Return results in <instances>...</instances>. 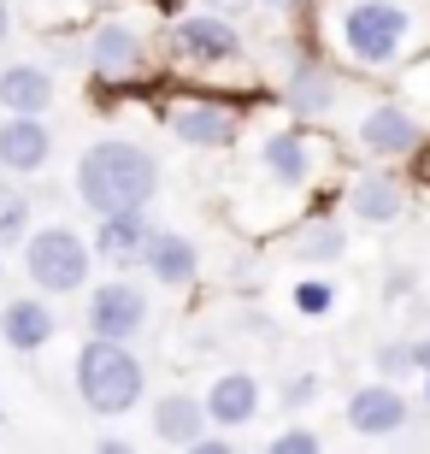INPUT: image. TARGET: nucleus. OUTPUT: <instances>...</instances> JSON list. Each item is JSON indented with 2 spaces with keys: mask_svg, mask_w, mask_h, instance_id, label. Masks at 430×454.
I'll list each match as a JSON object with an SVG mask.
<instances>
[{
  "mask_svg": "<svg viewBox=\"0 0 430 454\" xmlns=\"http://www.w3.org/2000/svg\"><path fill=\"white\" fill-rule=\"evenodd\" d=\"M77 201L89 213H124V207H148L153 189H160V160H153L142 142H124V136H106V142H89L77 153Z\"/></svg>",
  "mask_w": 430,
  "mask_h": 454,
  "instance_id": "nucleus-1",
  "label": "nucleus"
},
{
  "mask_svg": "<svg viewBox=\"0 0 430 454\" xmlns=\"http://www.w3.org/2000/svg\"><path fill=\"white\" fill-rule=\"evenodd\" d=\"M336 48L360 71H395L418 48V12L407 0H342Z\"/></svg>",
  "mask_w": 430,
  "mask_h": 454,
  "instance_id": "nucleus-2",
  "label": "nucleus"
},
{
  "mask_svg": "<svg viewBox=\"0 0 430 454\" xmlns=\"http://www.w3.org/2000/svg\"><path fill=\"white\" fill-rule=\"evenodd\" d=\"M71 384H77V395H83V407L95 419H118L148 395V366L136 360L130 342L89 337L77 348V360H71Z\"/></svg>",
  "mask_w": 430,
  "mask_h": 454,
  "instance_id": "nucleus-3",
  "label": "nucleus"
},
{
  "mask_svg": "<svg viewBox=\"0 0 430 454\" xmlns=\"http://www.w3.org/2000/svg\"><path fill=\"white\" fill-rule=\"evenodd\" d=\"M24 271L42 295H77L95 271V248L71 224H48V231L24 236Z\"/></svg>",
  "mask_w": 430,
  "mask_h": 454,
  "instance_id": "nucleus-4",
  "label": "nucleus"
},
{
  "mask_svg": "<svg viewBox=\"0 0 430 454\" xmlns=\"http://www.w3.org/2000/svg\"><path fill=\"white\" fill-rule=\"evenodd\" d=\"M142 325H148V295H142L130 278H113V284L89 289V301H83V331H89V337L130 342Z\"/></svg>",
  "mask_w": 430,
  "mask_h": 454,
  "instance_id": "nucleus-5",
  "label": "nucleus"
},
{
  "mask_svg": "<svg viewBox=\"0 0 430 454\" xmlns=\"http://www.w3.org/2000/svg\"><path fill=\"white\" fill-rule=\"evenodd\" d=\"M354 142H360L371 160H413V153L425 148V124H418L401 101H378V106H365V113H360Z\"/></svg>",
  "mask_w": 430,
  "mask_h": 454,
  "instance_id": "nucleus-6",
  "label": "nucleus"
},
{
  "mask_svg": "<svg viewBox=\"0 0 430 454\" xmlns=\"http://www.w3.org/2000/svg\"><path fill=\"white\" fill-rule=\"evenodd\" d=\"M171 53L189 66H224L242 53V30L224 12H189L171 24Z\"/></svg>",
  "mask_w": 430,
  "mask_h": 454,
  "instance_id": "nucleus-7",
  "label": "nucleus"
},
{
  "mask_svg": "<svg viewBox=\"0 0 430 454\" xmlns=\"http://www.w3.org/2000/svg\"><path fill=\"white\" fill-rule=\"evenodd\" d=\"M166 130L183 148H231L236 130H242V113L224 101H177L166 113Z\"/></svg>",
  "mask_w": 430,
  "mask_h": 454,
  "instance_id": "nucleus-8",
  "label": "nucleus"
},
{
  "mask_svg": "<svg viewBox=\"0 0 430 454\" xmlns=\"http://www.w3.org/2000/svg\"><path fill=\"white\" fill-rule=\"evenodd\" d=\"M53 153V130L42 124V113H6L0 118V171L35 177Z\"/></svg>",
  "mask_w": 430,
  "mask_h": 454,
  "instance_id": "nucleus-9",
  "label": "nucleus"
},
{
  "mask_svg": "<svg viewBox=\"0 0 430 454\" xmlns=\"http://www.w3.org/2000/svg\"><path fill=\"white\" fill-rule=\"evenodd\" d=\"M89 71L106 77V83L142 71V30H136L130 18H106V24H95V35H89Z\"/></svg>",
  "mask_w": 430,
  "mask_h": 454,
  "instance_id": "nucleus-10",
  "label": "nucleus"
},
{
  "mask_svg": "<svg viewBox=\"0 0 430 454\" xmlns=\"http://www.w3.org/2000/svg\"><path fill=\"white\" fill-rule=\"evenodd\" d=\"M407 419H413V402H407V395H401L389 378H383V384H365V389H354V395H348V425H354L360 437H395Z\"/></svg>",
  "mask_w": 430,
  "mask_h": 454,
  "instance_id": "nucleus-11",
  "label": "nucleus"
},
{
  "mask_svg": "<svg viewBox=\"0 0 430 454\" xmlns=\"http://www.w3.org/2000/svg\"><path fill=\"white\" fill-rule=\"evenodd\" d=\"M260 166L271 184L283 189H301V184H313V171H318V148H313V136L301 130H271L265 136V148H260Z\"/></svg>",
  "mask_w": 430,
  "mask_h": 454,
  "instance_id": "nucleus-12",
  "label": "nucleus"
},
{
  "mask_svg": "<svg viewBox=\"0 0 430 454\" xmlns=\"http://www.w3.org/2000/svg\"><path fill=\"white\" fill-rule=\"evenodd\" d=\"M148 242H153V219H148V207L100 213V231H95V254H100V260H113V266H142Z\"/></svg>",
  "mask_w": 430,
  "mask_h": 454,
  "instance_id": "nucleus-13",
  "label": "nucleus"
},
{
  "mask_svg": "<svg viewBox=\"0 0 430 454\" xmlns=\"http://www.w3.org/2000/svg\"><path fill=\"white\" fill-rule=\"evenodd\" d=\"M53 331H59V319L42 295H18V301L0 307V342L12 354H42L53 342Z\"/></svg>",
  "mask_w": 430,
  "mask_h": 454,
  "instance_id": "nucleus-14",
  "label": "nucleus"
},
{
  "mask_svg": "<svg viewBox=\"0 0 430 454\" xmlns=\"http://www.w3.org/2000/svg\"><path fill=\"white\" fill-rule=\"evenodd\" d=\"M348 213L360 224H395L407 213V184H401L395 171H365L348 189Z\"/></svg>",
  "mask_w": 430,
  "mask_h": 454,
  "instance_id": "nucleus-15",
  "label": "nucleus"
},
{
  "mask_svg": "<svg viewBox=\"0 0 430 454\" xmlns=\"http://www.w3.org/2000/svg\"><path fill=\"white\" fill-rule=\"evenodd\" d=\"M207 413H213L218 431L248 425L254 413H260V378H254V372H224V378H213V389H207Z\"/></svg>",
  "mask_w": 430,
  "mask_h": 454,
  "instance_id": "nucleus-16",
  "label": "nucleus"
},
{
  "mask_svg": "<svg viewBox=\"0 0 430 454\" xmlns=\"http://www.w3.org/2000/svg\"><path fill=\"white\" fill-rule=\"evenodd\" d=\"M142 271H153L160 284L183 289V284H195V278H200V248L189 242V236H177V231H153L148 254H142Z\"/></svg>",
  "mask_w": 430,
  "mask_h": 454,
  "instance_id": "nucleus-17",
  "label": "nucleus"
},
{
  "mask_svg": "<svg viewBox=\"0 0 430 454\" xmlns=\"http://www.w3.org/2000/svg\"><path fill=\"white\" fill-rule=\"evenodd\" d=\"M213 419V413H207V402H195V395H160V402H153V437L160 442H171V449H195L200 437H207V431H200V425Z\"/></svg>",
  "mask_w": 430,
  "mask_h": 454,
  "instance_id": "nucleus-18",
  "label": "nucleus"
},
{
  "mask_svg": "<svg viewBox=\"0 0 430 454\" xmlns=\"http://www.w3.org/2000/svg\"><path fill=\"white\" fill-rule=\"evenodd\" d=\"M336 95H342V83H336V71L318 66V59H301V66L289 71V89H283V101L295 106L301 118H324L336 106Z\"/></svg>",
  "mask_w": 430,
  "mask_h": 454,
  "instance_id": "nucleus-19",
  "label": "nucleus"
},
{
  "mask_svg": "<svg viewBox=\"0 0 430 454\" xmlns=\"http://www.w3.org/2000/svg\"><path fill=\"white\" fill-rule=\"evenodd\" d=\"M0 106H6V113H48L53 106V77L42 66H6L0 71Z\"/></svg>",
  "mask_w": 430,
  "mask_h": 454,
  "instance_id": "nucleus-20",
  "label": "nucleus"
},
{
  "mask_svg": "<svg viewBox=\"0 0 430 454\" xmlns=\"http://www.w3.org/2000/svg\"><path fill=\"white\" fill-rule=\"evenodd\" d=\"M348 254V231L331 219H313L295 231V260H307V266H331V260H342Z\"/></svg>",
  "mask_w": 430,
  "mask_h": 454,
  "instance_id": "nucleus-21",
  "label": "nucleus"
},
{
  "mask_svg": "<svg viewBox=\"0 0 430 454\" xmlns=\"http://www.w3.org/2000/svg\"><path fill=\"white\" fill-rule=\"evenodd\" d=\"M30 236V195L12 184H0V248H12Z\"/></svg>",
  "mask_w": 430,
  "mask_h": 454,
  "instance_id": "nucleus-22",
  "label": "nucleus"
},
{
  "mask_svg": "<svg viewBox=\"0 0 430 454\" xmlns=\"http://www.w3.org/2000/svg\"><path fill=\"white\" fill-rule=\"evenodd\" d=\"M331 307H336V284L331 278H301L295 284V313L301 319H324Z\"/></svg>",
  "mask_w": 430,
  "mask_h": 454,
  "instance_id": "nucleus-23",
  "label": "nucleus"
},
{
  "mask_svg": "<svg viewBox=\"0 0 430 454\" xmlns=\"http://www.w3.org/2000/svg\"><path fill=\"white\" fill-rule=\"evenodd\" d=\"M371 366H378L383 378H413V372H418V354H413V342H383V348L371 354Z\"/></svg>",
  "mask_w": 430,
  "mask_h": 454,
  "instance_id": "nucleus-24",
  "label": "nucleus"
},
{
  "mask_svg": "<svg viewBox=\"0 0 430 454\" xmlns=\"http://www.w3.org/2000/svg\"><path fill=\"white\" fill-rule=\"evenodd\" d=\"M278 454H313L318 449V431H307V425H295V431H283L278 442H271Z\"/></svg>",
  "mask_w": 430,
  "mask_h": 454,
  "instance_id": "nucleus-25",
  "label": "nucleus"
},
{
  "mask_svg": "<svg viewBox=\"0 0 430 454\" xmlns=\"http://www.w3.org/2000/svg\"><path fill=\"white\" fill-rule=\"evenodd\" d=\"M318 395V378L313 372H301V378H289V384H283V407H307Z\"/></svg>",
  "mask_w": 430,
  "mask_h": 454,
  "instance_id": "nucleus-26",
  "label": "nucleus"
},
{
  "mask_svg": "<svg viewBox=\"0 0 430 454\" xmlns=\"http://www.w3.org/2000/svg\"><path fill=\"white\" fill-rule=\"evenodd\" d=\"M195 449H200V454H231V437H200Z\"/></svg>",
  "mask_w": 430,
  "mask_h": 454,
  "instance_id": "nucleus-27",
  "label": "nucleus"
},
{
  "mask_svg": "<svg viewBox=\"0 0 430 454\" xmlns=\"http://www.w3.org/2000/svg\"><path fill=\"white\" fill-rule=\"evenodd\" d=\"M413 354H418V372H430V337H418V342H413Z\"/></svg>",
  "mask_w": 430,
  "mask_h": 454,
  "instance_id": "nucleus-28",
  "label": "nucleus"
},
{
  "mask_svg": "<svg viewBox=\"0 0 430 454\" xmlns=\"http://www.w3.org/2000/svg\"><path fill=\"white\" fill-rule=\"evenodd\" d=\"M6 35H12V6L0 0V42H6Z\"/></svg>",
  "mask_w": 430,
  "mask_h": 454,
  "instance_id": "nucleus-29",
  "label": "nucleus"
},
{
  "mask_svg": "<svg viewBox=\"0 0 430 454\" xmlns=\"http://www.w3.org/2000/svg\"><path fill=\"white\" fill-rule=\"evenodd\" d=\"M413 160H418V177H425V184H430V142H425V148L413 153Z\"/></svg>",
  "mask_w": 430,
  "mask_h": 454,
  "instance_id": "nucleus-30",
  "label": "nucleus"
},
{
  "mask_svg": "<svg viewBox=\"0 0 430 454\" xmlns=\"http://www.w3.org/2000/svg\"><path fill=\"white\" fill-rule=\"evenodd\" d=\"M260 6H271V12H289V6H301V0H260Z\"/></svg>",
  "mask_w": 430,
  "mask_h": 454,
  "instance_id": "nucleus-31",
  "label": "nucleus"
},
{
  "mask_svg": "<svg viewBox=\"0 0 430 454\" xmlns=\"http://www.w3.org/2000/svg\"><path fill=\"white\" fill-rule=\"evenodd\" d=\"M425 402H430V372H425Z\"/></svg>",
  "mask_w": 430,
  "mask_h": 454,
  "instance_id": "nucleus-32",
  "label": "nucleus"
},
{
  "mask_svg": "<svg viewBox=\"0 0 430 454\" xmlns=\"http://www.w3.org/2000/svg\"><path fill=\"white\" fill-rule=\"evenodd\" d=\"M0 118H6V106H0Z\"/></svg>",
  "mask_w": 430,
  "mask_h": 454,
  "instance_id": "nucleus-33",
  "label": "nucleus"
},
{
  "mask_svg": "<svg viewBox=\"0 0 430 454\" xmlns=\"http://www.w3.org/2000/svg\"><path fill=\"white\" fill-rule=\"evenodd\" d=\"M0 278H6V266H0Z\"/></svg>",
  "mask_w": 430,
  "mask_h": 454,
  "instance_id": "nucleus-34",
  "label": "nucleus"
},
{
  "mask_svg": "<svg viewBox=\"0 0 430 454\" xmlns=\"http://www.w3.org/2000/svg\"><path fill=\"white\" fill-rule=\"evenodd\" d=\"M0 419H6V413H0Z\"/></svg>",
  "mask_w": 430,
  "mask_h": 454,
  "instance_id": "nucleus-35",
  "label": "nucleus"
}]
</instances>
